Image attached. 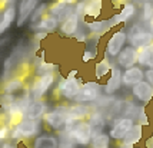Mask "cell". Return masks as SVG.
<instances>
[{"label": "cell", "mask_w": 153, "mask_h": 148, "mask_svg": "<svg viewBox=\"0 0 153 148\" xmlns=\"http://www.w3.org/2000/svg\"><path fill=\"white\" fill-rule=\"evenodd\" d=\"M43 121L46 122L50 128H53L56 131H62V132H69L72 127H73L76 122L70 121L69 116H67V112H59V111H50V112H46L45 116H43Z\"/></svg>", "instance_id": "6da1fadb"}, {"label": "cell", "mask_w": 153, "mask_h": 148, "mask_svg": "<svg viewBox=\"0 0 153 148\" xmlns=\"http://www.w3.org/2000/svg\"><path fill=\"white\" fill-rule=\"evenodd\" d=\"M69 135V138L72 140L73 144L77 145H89L92 140H93V134H92V128L89 125L87 121H80L76 122L72 129L66 132Z\"/></svg>", "instance_id": "7a4b0ae2"}, {"label": "cell", "mask_w": 153, "mask_h": 148, "mask_svg": "<svg viewBox=\"0 0 153 148\" xmlns=\"http://www.w3.org/2000/svg\"><path fill=\"white\" fill-rule=\"evenodd\" d=\"M129 41V35L125 30H116L112 33V36L107 39L106 50L105 53L109 58H117V55L126 47V42Z\"/></svg>", "instance_id": "3957f363"}, {"label": "cell", "mask_w": 153, "mask_h": 148, "mask_svg": "<svg viewBox=\"0 0 153 148\" xmlns=\"http://www.w3.org/2000/svg\"><path fill=\"white\" fill-rule=\"evenodd\" d=\"M74 75H76V72L73 71L72 74H69L66 79L60 82V85L57 86L60 96H63L66 101H74V98L79 95L80 88H82L80 82L74 78Z\"/></svg>", "instance_id": "277c9868"}, {"label": "cell", "mask_w": 153, "mask_h": 148, "mask_svg": "<svg viewBox=\"0 0 153 148\" xmlns=\"http://www.w3.org/2000/svg\"><path fill=\"white\" fill-rule=\"evenodd\" d=\"M134 127L133 118L130 116H123V118H117L113 121V125L109 129V135L114 141H123V138L127 135V132Z\"/></svg>", "instance_id": "5b68a950"}, {"label": "cell", "mask_w": 153, "mask_h": 148, "mask_svg": "<svg viewBox=\"0 0 153 148\" xmlns=\"http://www.w3.org/2000/svg\"><path fill=\"white\" fill-rule=\"evenodd\" d=\"M39 121H32L23 118L19 124L14 125V129L12 131V138L20 140V138H32L39 132Z\"/></svg>", "instance_id": "8992f818"}, {"label": "cell", "mask_w": 153, "mask_h": 148, "mask_svg": "<svg viewBox=\"0 0 153 148\" xmlns=\"http://www.w3.org/2000/svg\"><path fill=\"white\" fill-rule=\"evenodd\" d=\"M100 85L96 81H90L83 83L82 88H80L79 95L74 98V102L76 104H87V102H93L99 98L100 95Z\"/></svg>", "instance_id": "52a82bcc"}, {"label": "cell", "mask_w": 153, "mask_h": 148, "mask_svg": "<svg viewBox=\"0 0 153 148\" xmlns=\"http://www.w3.org/2000/svg\"><path fill=\"white\" fill-rule=\"evenodd\" d=\"M53 83H54V75L53 74H46V75L39 76V78L34 81L32 89H30V95H32L33 101L40 99V98L52 88Z\"/></svg>", "instance_id": "ba28073f"}, {"label": "cell", "mask_w": 153, "mask_h": 148, "mask_svg": "<svg viewBox=\"0 0 153 148\" xmlns=\"http://www.w3.org/2000/svg\"><path fill=\"white\" fill-rule=\"evenodd\" d=\"M137 58H139V53H137V49H134L133 46L127 45L116 58L117 61V66L119 68H125V69H129V68H133L137 65Z\"/></svg>", "instance_id": "9c48e42d"}, {"label": "cell", "mask_w": 153, "mask_h": 148, "mask_svg": "<svg viewBox=\"0 0 153 148\" xmlns=\"http://www.w3.org/2000/svg\"><path fill=\"white\" fill-rule=\"evenodd\" d=\"M129 35V43L130 46H133L134 49H142L145 46H149L150 43H153V33L150 30H143L139 29L136 32H130Z\"/></svg>", "instance_id": "30bf717a"}, {"label": "cell", "mask_w": 153, "mask_h": 148, "mask_svg": "<svg viewBox=\"0 0 153 148\" xmlns=\"http://www.w3.org/2000/svg\"><path fill=\"white\" fill-rule=\"evenodd\" d=\"M122 69L119 66H112V71H110V76L107 78V82L106 85L103 86V91H105V94L109 95V96H112L114 95L117 91L120 89V86L123 85L122 83Z\"/></svg>", "instance_id": "8fae6325"}, {"label": "cell", "mask_w": 153, "mask_h": 148, "mask_svg": "<svg viewBox=\"0 0 153 148\" xmlns=\"http://www.w3.org/2000/svg\"><path fill=\"white\" fill-rule=\"evenodd\" d=\"M40 0H22L19 7H17V27H22L25 25V22L32 17L33 12L37 7V3Z\"/></svg>", "instance_id": "7c38bea8"}, {"label": "cell", "mask_w": 153, "mask_h": 148, "mask_svg": "<svg viewBox=\"0 0 153 148\" xmlns=\"http://www.w3.org/2000/svg\"><path fill=\"white\" fill-rule=\"evenodd\" d=\"M145 81V71L140 66H133L125 69V72L122 75V83L126 86H132L137 85L140 82Z\"/></svg>", "instance_id": "4fadbf2b"}, {"label": "cell", "mask_w": 153, "mask_h": 148, "mask_svg": "<svg viewBox=\"0 0 153 148\" xmlns=\"http://www.w3.org/2000/svg\"><path fill=\"white\" fill-rule=\"evenodd\" d=\"M132 95L137 101L143 102V104H149L153 99V86L150 83H147L146 81H143L132 88Z\"/></svg>", "instance_id": "5bb4252c"}, {"label": "cell", "mask_w": 153, "mask_h": 148, "mask_svg": "<svg viewBox=\"0 0 153 148\" xmlns=\"http://www.w3.org/2000/svg\"><path fill=\"white\" fill-rule=\"evenodd\" d=\"M46 114V104L40 99L32 101L27 105L26 111H25V118L26 119H32V121H39L42 116H45Z\"/></svg>", "instance_id": "9a60e30c"}, {"label": "cell", "mask_w": 153, "mask_h": 148, "mask_svg": "<svg viewBox=\"0 0 153 148\" xmlns=\"http://www.w3.org/2000/svg\"><path fill=\"white\" fill-rule=\"evenodd\" d=\"M134 13H136V7H134L133 3H129V2H126L123 6H122V9H120V12L117 14H114L113 17H112V23H110V26L112 25H119V23H125V22H129L132 17L134 16Z\"/></svg>", "instance_id": "2e32d148"}, {"label": "cell", "mask_w": 153, "mask_h": 148, "mask_svg": "<svg viewBox=\"0 0 153 148\" xmlns=\"http://www.w3.org/2000/svg\"><path fill=\"white\" fill-rule=\"evenodd\" d=\"M142 138H143V125L142 124H134V127L123 138L122 145L123 147H134L136 144H139L142 141Z\"/></svg>", "instance_id": "e0dca14e"}, {"label": "cell", "mask_w": 153, "mask_h": 148, "mask_svg": "<svg viewBox=\"0 0 153 148\" xmlns=\"http://www.w3.org/2000/svg\"><path fill=\"white\" fill-rule=\"evenodd\" d=\"M89 115H90V109H89V107L83 105V104H76L73 107H69V111H67L69 119L73 122L85 121Z\"/></svg>", "instance_id": "ac0fdd59"}, {"label": "cell", "mask_w": 153, "mask_h": 148, "mask_svg": "<svg viewBox=\"0 0 153 148\" xmlns=\"http://www.w3.org/2000/svg\"><path fill=\"white\" fill-rule=\"evenodd\" d=\"M79 19L80 17L76 13L70 14L60 25V32L63 35H67V36H74L77 33V30H79Z\"/></svg>", "instance_id": "d6986e66"}, {"label": "cell", "mask_w": 153, "mask_h": 148, "mask_svg": "<svg viewBox=\"0 0 153 148\" xmlns=\"http://www.w3.org/2000/svg\"><path fill=\"white\" fill-rule=\"evenodd\" d=\"M16 16H17V9L14 5H10L4 9V12L1 14V20H0V35H3L10 27V25L16 20Z\"/></svg>", "instance_id": "ffe728a7"}, {"label": "cell", "mask_w": 153, "mask_h": 148, "mask_svg": "<svg viewBox=\"0 0 153 148\" xmlns=\"http://www.w3.org/2000/svg\"><path fill=\"white\" fill-rule=\"evenodd\" d=\"M87 122H89V125L92 128V134H93V137L102 134V132H105L106 121H105L103 115L100 114V112H92V114L89 115V121Z\"/></svg>", "instance_id": "44dd1931"}, {"label": "cell", "mask_w": 153, "mask_h": 148, "mask_svg": "<svg viewBox=\"0 0 153 148\" xmlns=\"http://www.w3.org/2000/svg\"><path fill=\"white\" fill-rule=\"evenodd\" d=\"M139 58H137V65L145 66L147 69H153V43L149 46H145L137 50Z\"/></svg>", "instance_id": "7402d4cb"}, {"label": "cell", "mask_w": 153, "mask_h": 148, "mask_svg": "<svg viewBox=\"0 0 153 148\" xmlns=\"http://www.w3.org/2000/svg\"><path fill=\"white\" fill-rule=\"evenodd\" d=\"M33 148H59V140L53 135H39L34 138Z\"/></svg>", "instance_id": "603a6c76"}, {"label": "cell", "mask_w": 153, "mask_h": 148, "mask_svg": "<svg viewBox=\"0 0 153 148\" xmlns=\"http://www.w3.org/2000/svg\"><path fill=\"white\" fill-rule=\"evenodd\" d=\"M57 26H59V20L56 19V17H53V16H43L42 19L39 20V23L36 25V29H39V30H45V33H47V32H53V30H56L57 29Z\"/></svg>", "instance_id": "cb8c5ba5"}, {"label": "cell", "mask_w": 153, "mask_h": 148, "mask_svg": "<svg viewBox=\"0 0 153 148\" xmlns=\"http://www.w3.org/2000/svg\"><path fill=\"white\" fill-rule=\"evenodd\" d=\"M103 0H86V9H85V14L90 16V17H97L102 13L103 9Z\"/></svg>", "instance_id": "d4e9b609"}, {"label": "cell", "mask_w": 153, "mask_h": 148, "mask_svg": "<svg viewBox=\"0 0 153 148\" xmlns=\"http://www.w3.org/2000/svg\"><path fill=\"white\" fill-rule=\"evenodd\" d=\"M110 71H112V65H110L109 61L105 58V59H102V61H99L96 63V66H94V78L99 81L103 76H106Z\"/></svg>", "instance_id": "484cf974"}, {"label": "cell", "mask_w": 153, "mask_h": 148, "mask_svg": "<svg viewBox=\"0 0 153 148\" xmlns=\"http://www.w3.org/2000/svg\"><path fill=\"white\" fill-rule=\"evenodd\" d=\"M110 135L106 134V132H102V134L93 137L92 140V148H109L110 147Z\"/></svg>", "instance_id": "4316f807"}, {"label": "cell", "mask_w": 153, "mask_h": 148, "mask_svg": "<svg viewBox=\"0 0 153 148\" xmlns=\"http://www.w3.org/2000/svg\"><path fill=\"white\" fill-rule=\"evenodd\" d=\"M22 89H23V82L20 81V79H16V78L10 79V81L4 85V88H3V91H4L6 95H13V94H16V92L22 91Z\"/></svg>", "instance_id": "83f0119b"}, {"label": "cell", "mask_w": 153, "mask_h": 148, "mask_svg": "<svg viewBox=\"0 0 153 148\" xmlns=\"http://www.w3.org/2000/svg\"><path fill=\"white\" fill-rule=\"evenodd\" d=\"M142 19L145 22H150L153 20V2H146L143 5V9H142Z\"/></svg>", "instance_id": "f1b7e54d"}, {"label": "cell", "mask_w": 153, "mask_h": 148, "mask_svg": "<svg viewBox=\"0 0 153 148\" xmlns=\"http://www.w3.org/2000/svg\"><path fill=\"white\" fill-rule=\"evenodd\" d=\"M87 27L92 33H103L106 32L109 27H105V22L103 20H93L90 23H87Z\"/></svg>", "instance_id": "f546056e"}, {"label": "cell", "mask_w": 153, "mask_h": 148, "mask_svg": "<svg viewBox=\"0 0 153 148\" xmlns=\"http://www.w3.org/2000/svg\"><path fill=\"white\" fill-rule=\"evenodd\" d=\"M46 7H47V5H46V3H42L40 6H37V7H36L37 10H34V12H33V14H32V17H30L33 23H34V22H36V20H39L40 17L43 16V13L46 12Z\"/></svg>", "instance_id": "4dcf8cb0"}, {"label": "cell", "mask_w": 153, "mask_h": 148, "mask_svg": "<svg viewBox=\"0 0 153 148\" xmlns=\"http://www.w3.org/2000/svg\"><path fill=\"white\" fill-rule=\"evenodd\" d=\"M94 58H96V52H93V50H89V49H86V50L83 52V55H82V61L85 62V63L93 61Z\"/></svg>", "instance_id": "1f68e13d"}, {"label": "cell", "mask_w": 153, "mask_h": 148, "mask_svg": "<svg viewBox=\"0 0 153 148\" xmlns=\"http://www.w3.org/2000/svg\"><path fill=\"white\" fill-rule=\"evenodd\" d=\"M145 81L153 86V69H146L145 71Z\"/></svg>", "instance_id": "d6a6232c"}, {"label": "cell", "mask_w": 153, "mask_h": 148, "mask_svg": "<svg viewBox=\"0 0 153 148\" xmlns=\"http://www.w3.org/2000/svg\"><path fill=\"white\" fill-rule=\"evenodd\" d=\"M9 135V127L7 125H0V141H3Z\"/></svg>", "instance_id": "836d02e7"}, {"label": "cell", "mask_w": 153, "mask_h": 148, "mask_svg": "<svg viewBox=\"0 0 153 148\" xmlns=\"http://www.w3.org/2000/svg\"><path fill=\"white\" fill-rule=\"evenodd\" d=\"M0 148H19V147H17V144H14V142H4Z\"/></svg>", "instance_id": "e575fe53"}, {"label": "cell", "mask_w": 153, "mask_h": 148, "mask_svg": "<svg viewBox=\"0 0 153 148\" xmlns=\"http://www.w3.org/2000/svg\"><path fill=\"white\" fill-rule=\"evenodd\" d=\"M74 36H76V39H77L79 42H85V41H86V35H85V33H76Z\"/></svg>", "instance_id": "d590c367"}, {"label": "cell", "mask_w": 153, "mask_h": 148, "mask_svg": "<svg viewBox=\"0 0 153 148\" xmlns=\"http://www.w3.org/2000/svg\"><path fill=\"white\" fill-rule=\"evenodd\" d=\"M13 3H14V0H0V6H10Z\"/></svg>", "instance_id": "8d00e7d4"}, {"label": "cell", "mask_w": 153, "mask_h": 148, "mask_svg": "<svg viewBox=\"0 0 153 148\" xmlns=\"http://www.w3.org/2000/svg\"><path fill=\"white\" fill-rule=\"evenodd\" d=\"M62 2H65V3H66L67 6H72V5H73V3L76 2V0H62Z\"/></svg>", "instance_id": "74e56055"}, {"label": "cell", "mask_w": 153, "mask_h": 148, "mask_svg": "<svg viewBox=\"0 0 153 148\" xmlns=\"http://www.w3.org/2000/svg\"><path fill=\"white\" fill-rule=\"evenodd\" d=\"M149 26H150V29H149V30H150V32L153 33V20L150 22V23H149Z\"/></svg>", "instance_id": "f35d334b"}]
</instances>
